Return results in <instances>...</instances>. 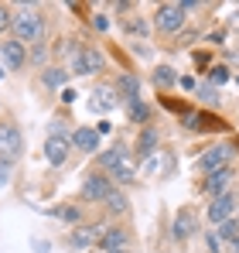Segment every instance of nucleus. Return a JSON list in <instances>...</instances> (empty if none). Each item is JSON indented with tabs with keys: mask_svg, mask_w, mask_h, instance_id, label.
Listing matches in <instances>:
<instances>
[{
	"mask_svg": "<svg viewBox=\"0 0 239 253\" xmlns=\"http://www.w3.org/2000/svg\"><path fill=\"white\" fill-rule=\"evenodd\" d=\"M171 229H174V236H178V240H188V236L195 233V219H192V212L181 209L178 215H174V226H171Z\"/></svg>",
	"mask_w": 239,
	"mask_h": 253,
	"instance_id": "nucleus-14",
	"label": "nucleus"
},
{
	"mask_svg": "<svg viewBox=\"0 0 239 253\" xmlns=\"http://www.w3.org/2000/svg\"><path fill=\"white\" fill-rule=\"evenodd\" d=\"M154 24H158L160 35L181 31V24H185V7H181V3H164V7L158 10V17H154Z\"/></svg>",
	"mask_w": 239,
	"mask_h": 253,
	"instance_id": "nucleus-5",
	"label": "nucleus"
},
{
	"mask_svg": "<svg viewBox=\"0 0 239 253\" xmlns=\"http://www.w3.org/2000/svg\"><path fill=\"white\" fill-rule=\"evenodd\" d=\"M113 195V181L103 174V171H92L85 181H82V199H92V202H106Z\"/></svg>",
	"mask_w": 239,
	"mask_h": 253,
	"instance_id": "nucleus-6",
	"label": "nucleus"
},
{
	"mask_svg": "<svg viewBox=\"0 0 239 253\" xmlns=\"http://www.w3.org/2000/svg\"><path fill=\"white\" fill-rule=\"evenodd\" d=\"M7 178H10V165H7V161H0V188L7 185Z\"/></svg>",
	"mask_w": 239,
	"mask_h": 253,
	"instance_id": "nucleus-28",
	"label": "nucleus"
},
{
	"mask_svg": "<svg viewBox=\"0 0 239 253\" xmlns=\"http://www.w3.org/2000/svg\"><path fill=\"white\" fill-rule=\"evenodd\" d=\"M130 117H133L137 124H144V120H151V106H144L140 99H133V103H130Z\"/></svg>",
	"mask_w": 239,
	"mask_h": 253,
	"instance_id": "nucleus-22",
	"label": "nucleus"
},
{
	"mask_svg": "<svg viewBox=\"0 0 239 253\" xmlns=\"http://www.w3.org/2000/svg\"><path fill=\"white\" fill-rule=\"evenodd\" d=\"M103 51L99 48H79L76 51V58H72V72L76 76H92V72H99L103 69Z\"/></svg>",
	"mask_w": 239,
	"mask_h": 253,
	"instance_id": "nucleus-7",
	"label": "nucleus"
},
{
	"mask_svg": "<svg viewBox=\"0 0 239 253\" xmlns=\"http://www.w3.org/2000/svg\"><path fill=\"white\" fill-rule=\"evenodd\" d=\"M219 240H222L226 247H229L233 240H239V222H236V219H226V222L219 226Z\"/></svg>",
	"mask_w": 239,
	"mask_h": 253,
	"instance_id": "nucleus-19",
	"label": "nucleus"
},
{
	"mask_svg": "<svg viewBox=\"0 0 239 253\" xmlns=\"http://www.w3.org/2000/svg\"><path fill=\"white\" fill-rule=\"evenodd\" d=\"M99 165L110 168L113 178H120V181H133V178H137V165H133V158H130V151H126L123 144L103 151V154H99Z\"/></svg>",
	"mask_w": 239,
	"mask_h": 253,
	"instance_id": "nucleus-1",
	"label": "nucleus"
},
{
	"mask_svg": "<svg viewBox=\"0 0 239 253\" xmlns=\"http://www.w3.org/2000/svg\"><path fill=\"white\" fill-rule=\"evenodd\" d=\"M117 92H120V99L133 103V99H140V83H137L133 76H120L117 79Z\"/></svg>",
	"mask_w": 239,
	"mask_h": 253,
	"instance_id": "nucleus-15",
	"label": "nucleus"
},
{
	"mask_svg": "<svg viewBox=\"0 0 239 253\" xmlns=\"http://www.w3.org/2000/svg\"><path fill=\"white\" fill-rule=\"evenodd\" d=\"M69 151H72V140H69V137H48V140H44V158H48V165H65V161H69Z\"/></svg>",
	"mask_w": 239,
	"mask_h": 253,
	"instance_id": "nucleus-8",
	"label": "nucleus"
},
{
	"mask_svg": "<svg viewBox=\"0 0 239 253\" xmlns=\"http://www.w3.org/2000/svg\"><path fill=\"white\" fill-rule=\"evenodd\" d=\"M236 222H239V219H236Z\"/></svg>",
	"mask_w": 239,
	"mask_h": 253,
	"instance_id": "nucleus-32",
	"label": "nucleus"
},
{
	"mask_svg": "<svg viewBox=\"0 0 239 253\" xmlns=\"http://www.w3.org/2000/svg\"><path fill=\"white\" fill-rule=\"evenodd\" d=\"M126 206H130V202H126V195H123V192H113V195L106 199V209L113 212V215H120V212H126Z\"/></svg>",
	"mask_w": 239,
	"mask_h": 253,
	"instance_id": "nucleus-20",
	"label": "nucleus"
},
{
	"mask_svg": "<svg viewBox=\"0 0 239 253\" xmlns=\"http://www.w3.org/2000/svg\"><path fill=\"white\" fill-rule=\"evenodd\" d=\"M41 79H44V85H62L65 79H69V72H65V69H55V65H51V69H44V76H41Z\"/></svg>",
	"mask_w": 239,
	"mask_h": 253,
	"instance_id": "nucleus-21",
	"label": "nucleus"
},
{
	"mask_svg": "<svg viewBox=\"0 0 239 253\" xmlns=\"http://www.w3.org/2000/svg\"><path fill=\"white\" fill-rule=\"evenodd\" d=\"M229 161H233V147H229V144H215V147H208V151L199 158V171L212 174V171L229 168Z\"/></svg>",
	"mask_w": 239,
	"mask_h": 253,
	"instance_id": "nucleus-4",
	"label": "nucleus"
},
{
	"mask_svg": "<svg viewBox=\"0 0 239 253\" xmlns=\"http://www.w3.org/2000/svg\"><path fill=\"white\" fill-rule=\"evenodd\" d=\"M10 24H14V21H10V7H0V35H3Z\"/></svg>",
	"mask_w": 239,
	"mask_h": 253,
	"instance_id": "nucleus-24",
	"label": "nucleus"
},
{
	"mask_svg": "<svg viewBox=\"0 0 239 253\" xmlns=\"http://www.w3.org/2000/svg\"><path fill=\"white\" fill-rule=\"evenodd\" d=\"M226 79H229V72H226V65H215V69H212V83H226Z\"/></svg>",
	"mask_w": 239,
	"mask_h": 253,
	"instance_id": "nucleus-25",
	"label": "nucleus"
},
{
	"mask_svg": "<svg viewBox=\"0 0 239 253\" xmlns=\"http://www.w3.org/2000/svg\"><path fill=\"white\" fill-rule=\"evenodd\" d=\"M154 83H158V85H174L178 79H174V72H171L167 65H160L158 72H154Z\"/></svg>",
	"mask_w": 239,
	"mask_h": 253,
	"instance_id": "nucleus-23",
	"label": "nucleus"
},
{
	"mask_svg": "<svg viewBox=\"0 0 239 253\" xmlns=\"http://www.w3.org/2000/svg\"><path fill=\"white\" fill-rule=\"evenodd\" d=\"M113 253H126V250H113Z\"/></svg>",
	"mask_w": 239,
	"mask_h": 253,
	"instance_id": "nucleus-31",
	"label": "nucleus"
},
{
	"mask_svg": "<svg viewBox=\"0 0 239 253\" xmlns=\"http://www.w3.org/2000/svg\"><path fill=\"white\" fill-rule=\"evenodd\" d=\"M72 147H79V151H96L99 147V130H89V126H79L76 133H72Z\"/></svg>",
	"mask_w": 239,
	"mask_h": 253,
	"instance_id": "nucleus-13",
	"label": "nucleus"
},
{
	"mask_svg": "<svg viewBox=\"0 0 239 253\" xmlns=\"http://www.w3.org/2000/svg\"><path fill=\"white\" fill-rule=\"evenodd\" d=\"M229 178H233V171H229V168H222V171H212V174L205 178V185H201V188H205V192H208V195L215 199V195H222V192L229 188Z\"/></svg>",
	"mask_w": 239,
	"mask_h": 253,
	"instance_id": "nucleus-11",
	"label": "nucleus"
},
{
	"mask_svg": "<svg viewBox=\"0 0 239 253\" xmlns=\"http://www.w3.org/2000/svg\"><path fill=\"white\" fill-rule=\"evenodd\" d=\"M233 209H236L233 192H222V195H215V199H212V206H208V219L222 226L226 219H233Z\"/></svg>",
	"mask_w": 239,
	"mask_h": 253,
	"instance_id": "nucleus-9",
	"label": "nucleus"
},
{
	"mask_svg": "<svg viewBox=\"0 0 239 253\" xmlns=\"http://www.w3.org/2000/svg\"><path fill=\"white\" fill-rule=\"evenodd\" d=\"M14 35L17 42H31V44H41V35H44V17H41L35 7H24L17 17H14Z\"/></svg>",
	"mask_w": 239,
	"mask_h": 253,
	"instance_id": "nucleus-2",
	"label": "nucleus"
},
{
	"mask_svg": "<svg viewBox=\"0 0 239 253\" xmlns=\"http://www.w3.org/2000/svg\"><path fill=\"white\" fill-rule=\"evenodd\" d=\"M226 250H229V253H239V240H233V243H229Z\"/></svg>",
	"mask_w": 239,
	"mask_h": 253,
	"instance_id": "nucleus-30",
	"label": "nucleus"
},
{
	"mask_svg": "<svg viewBox=\"0 0 239 253\" xmlns=\"http://www.w3.org/2000/svg\"><path fill=\"white\" fill-rule=\"evenodd\" d=\"M51 137H69V126L62 120H51Z\"/></svg>",
	"mask_w": 239,
	"mask_h": 253,
	"instance_id": "nucleus-26",
	"label": "nucleus"
},
{
	"mask_svg": "<svg viewBox=\"0 0 239 253\" xmlns=\"http://www.w3.org/2000/svg\"><path fill=\"white\" fill-rule=\"evenodd\" d=\"M51 215H58V219H79L76 209H51Z\"/></svg>",
	"mask_w": 239,
	"mask_h": 253,
	"instance_id": "nucleus-27",
	"label": "nucleus"
},
{
	"mask_svg": "<svg viewBox=\"0 0 239 253\" xmlns=\"http://www.w3.org/2000/svg\"><path fill=\"white\" fill-rule=\"evenodd\" d=\"M99 247H103L106 253L123 250V247H126V233H123V229H106V233L99 236Z\"/></svg>",
	"mask_w": 239,
	"mask_h": 253,
	"instance_id": "nucleus-16",
	"label": "nucleus"
},
{
	"mask_svg": "<svg viewBox=\"0 0 239 253\" xmlns=\"http://www.w3.org/2000/svg\"><path fill=\"white\" fill-rule=\"evenodd\" d=\"M199 96H205V99H208V103H215V99H219V96H215V89H208V85H205V89H201Z\"/></svg>",
	"mask_w": 239,
	"mask_h": 253,
	"instance_id": "nucleus-29",
	"label": "nucleus"
},
{
	"mask_svg": "<svg viewBox=\"0 0 239 253\" xmlns=\"http://www.w3.org/2000/svg\"><path fill=\"white\" fill-rule=\"evenodd\" d=\"M154 147H158V130H144L140 140H137V154H140V158H151Z\"/></svg>",
	"mask_w": 239,
	"mask_h": 253,
	"instance_id": "nucleus-18",
	"label": "nucleus"
},
{
	"mask_svg": "<svg viewBox=\"0 0 239 253\" xmlns=\"http://www.w3.org/2000/svg\"><path fill=\"white\" fill-rule=\"evenodd\" d=\"M0 55H3V62L10 65V69H24V44L21 42H3L0 44Z\"/></svg>",
	"mask_w": 239,
	"mask_h": 253,
	"instance_id": "nucleus-12",
	"label": "nucleus"
},
{
	"mask_svg": "<svg viewBox=\"0 0 239 253\" xmlns=\"http://www.w3.org/2000/svg\"><path fill=\"white\" fill-rule=\"evenodd\" d=\"M21 151H24V137H21V130H17L14 124H0V161L14 165Z\"/></svg>",
	"mask_w": 239,
	"mask_h": 253,
	"instance_id": "nucleus-3",
	"label": "nucleus"
},
{
	"mask_svg": "<svg viewBox=\"0 0 239 253\" xmlns=\"http://www.w3.org/2000/svg\"><path fill=\"white\" fill-rule=\"evenodd\" d=\"M117 103H120V96H117V89H110V85H99L89 96V110H96V113H110Z\"/></svg>",
	"mask_w": 239,
	"mask_h": 253,
	"instance_id": "nucleus-10",
	"label": "nucleus"
},
{
	"mask_svg": "<svg viewBox=\"0 0 239 253\" xmlns=\"http://www.w3.org/2000/svg\"><path fill=\"white\" fill-rule=\"evenodd\" d=\"M96 240H99V229H92V226H79V229L69 236V243L79 247V250H82V247H89V243H96Z\"/></svg>",
	"mask_w": 239,
	"mask_h": 253,
	"instance_id": "nucleus-17",
	"label": "nucleus"
}]
</instances>
